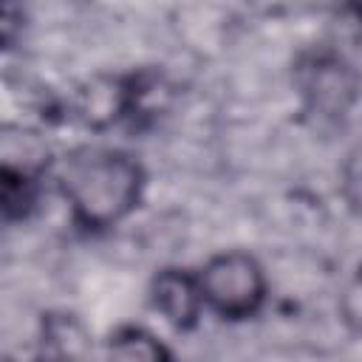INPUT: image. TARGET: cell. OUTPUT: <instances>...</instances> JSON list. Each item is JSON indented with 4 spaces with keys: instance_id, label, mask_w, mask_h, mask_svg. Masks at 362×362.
Instances as JSON below:
<instances>
[{
    "instance_id": "cell-1",
    "label": "cell",
    "mask_w": 362,
    "mask_h": 362,
    "mask_svg": "<svg viewBox=\"0 0 362 362\" xmlns=\"http://www.w3.org/2000/svg\"><path fill=\"white\" fill-rule=\"evenodd\" d=\"M62 195L82 229H107L127 218L144 189L141 164L124 150L88 147L68 158L59 175Z\"/></svg>"
},
{
    "instance_id": "cell-2",
    "label": "cell",
    "mask_w": 362,
    "mask_h": 362,
    "mask_svg": "<svg viewBox=\"0 0 362 362\" xmlns=\"http://www.w3.org/2000/svg\"><path fill=\"white\" fill-rule=\"evenodd\" d=\"M204 305L223 320L255 317L266 300V277L260 263L246 252H221L198 272Z\"/></svg>"
},
{
    "instance_id": "cell-3",
    "label": "cell",
    "mask_w": 362,
    "mask_h": 362,
    "mask_svg": "<svg viewBox=\"0 0 362 362\" xmlns=\"http://www.w3.org/2000/svg\"><path fill=\"white\" fill-rule=\"evenodd\" d=\"M297 85L308 107L322 116H342L356 96V76L334 54H311L297 68Z\"/></svg>"
},
{
    "instance_id": "cell-4",
    "label": "cell",
    "mask_w": 362,
    "mask_h": 362,
    "mask_svg": "<svg viewBox=\"0 0 362 362\" xmlns=\"http://www.w3.org/2000/svg\"><path fill=\"white\" fill-rule=\"evenodd\" d=\"M150 303L173 328H195L204 308L198 274H189L184 269H161L150 283Z\"/></svg>"
},
{
    "instance_id": "cell-5",
    "label": "cell",
    "mask_w": 362,
    "mask_h": 362,
    "mask_svg": "<svg viewBox=\"0 0 362 362\" xmlns=\"http://www.w3.org/2000/svg\"><path fill=\"white\" fill-rule=\"evenodd\" d=\"M88 334L74 314H45L34 362H82Z\"/></svg>"
},
{
    "instance_id": "cell-6",
    "label": "cell",
    "mask_w": 362,
    "mask_h": 362,
    "mask_svg": "<svg viewBox=\"0 0 362 362\" xmlns=\"http://www.w3.org/2000/svg\"><path fill=\"white\" fill-rule=\"evenodd\" d=\"M102 362H173V354L150 331L139 325H122L105 339Z\"/></svg>"
},
{
    "instance_id": "cell-7",
    "label": "cell",
    "mask_w": 362,
    "mask_h": 362,
    "mask_svg": "<svg viewBox=\"0 0 362 362\" xmlns=\"http://www.w3.org/2000/svg\"><path fill=\"white\" fill-rule=\"evenodd\" d=\"M40 195V167H14L3 161L0 170V204H3V218L6 223L28 218V212L37 206Z\"/></svg>"
},
{
    "instance_id": "cell-8",
    "label": "cell",
    "mask_w": 362,
    "mask_h": 362,
    "mask_svg": "<svg viewBox=\"0 0 362 362\" xmlns=\"http://www.w3.org/2000/svg\"><path fill=\"white\" fill-rule=\"evenodd\" d=\"M345 198L356 212H362V147L345 164Z\"/></svg>"
}]
</instances>
